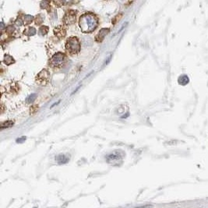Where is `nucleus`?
Segmentation results:
<instances>
[{
    "instance_id": "7",
    "label": "nucleus",
    "mask_w": 208,
    "mask_h": 208,
    "mask_svg": "<svg viewBox=\"0 0 208 208\" xmlns=\"http://www.w3.org/2000/svg\"><path fill=\"white\" fill-rule=\"evenodd\" d=\"M108 33H109V29H101L100 30V32L98 33V34L96 35V41H102L103 39L105 38L107 34H108Z\"/></svg>"
},
{
    "instance_id": "12",
    "label": "nucleus",
    "mask_w": 208,
    "mask_h": 208,
    "mask_svg": "<svg viewBox=\"0 0 208 208\" xmlns=\"http://www.w3.org/2000/svg\"><path fill=\"white\" fill-rule=\"evenodd\" d=\"M13 125V122L12 121H7V122H5L3 123L1 125V128L4 129V128H9V127H11Z\"/></svg>"
},
{
    "instance_id": "10",
    "label": "nucleus",
    "mask_w": 208,
    "mask_h": 208,
    "mask_svg": "<svg viewBox=\"0 0 208 208\" xmlns=\"http://www.w3.org/2000/svg\"><path fill=\"white\" fill-rule=\"evenodd\" d=\"M178 82L180 85L185 86L186 85V84H188L189 82V78L188 76L184 74V75L180 76L178 77Z\"/></svg>"
},
{
    "instance_id": "15",
    "label": "nucleus",
    "mask_w": 208,
    "mask_h": 208,
    "mask_svg": "<svg viewBox=\"0 0 208 208\" xmlns=\"http://www.w3.org/2000/svg\"><path fill=\"white\" fill-rule=\"evenodd\" d=\"M111 58H112V55H110V56H109V57H108V59H107V60L105 61V64H104V65H107V64H108V62H109V61L111 60Z\"/></svg>"
},
{
    "instance_id": "4",
    "label": "nucleus",
    "mask_w": 208,
    "mask_h": 208,
    "mask_svg": "<svg viewBox=\"0 0 208 208\" xmlns=\"http://www.w3.org/2000/svg\"><path fill=\"white\" fill-rule=\"evenodd\" d=\"M76 13L74 10H70L65 13V17L63 18V22L65 25H73L76 22Z\"/></svg>"
},
{
    "instance_id": "5",
    "label": "nucleus",
    "mask_w": 208,
    "mask_h": 208,
    "mask_svg": "<svg viewBox=\"0 0 208 208\" xmlns=\"http://www.w3.org/2000/svg\"><path fill=\"white\" fill-rule=\"evenodd\" d=\"M50 78V73L46 70H43L37 76V82L41 84H45L48 82Z\"/></svg>"
},
{
    "instance_id": "3",
    "label": "nucleus",
    "mask_w": 208,
    "mask_h": 208,
    "mask_svg": "<svg viewBox=\"0 0 208 208\" xmlns=\"http://www.w3.org/2000/svg\"><path fill=\"white\" fill-rule=\"evenodd\" d=\"M65 62V55L62 52H57L51 58L49 65L53 68L61 67Z\"/></svg>"
},
{
    "instance_id": "1",
    "label": "nucleus",
    "mask_w": 208,
    "mask_h": 208,
    "mask_svg": "<svg viewBox=\"0 0 208 208\" xmlns=\"http://www.w3.org/2000/svg\"><path fill=\"white\" fill-rule=\"evenodd\" d=\"M79 25L83 33H90L97 28L98 25V20L93 13H84L80 17Z\"/></svg>"
},
{
    "instance_id": "9",
    "label": "nucleus",
    "mask_w": 208,
    "mask_h": 208,
    "mask_svg": "<svg viewBox=\"0 0 208 208\" xmlns=\"http://www.w3.org/2000/svg\"><path fill=\"white\" fill-rule=\"evenodd\" d=\"M58 163L59 164H65L67 163L70 160V155H65V154H59L56 158Z\"/></svg>"
},
{
    "instance_id": "13",
    "label": "nucleus",
    "mask_w": 208,
    "mask_h": 208,
    "mask_svg": "<svg viewBox=\"0 0 208 208\" xmlns=\"http://www.w3.org/2000/svg\"><path fill=\"white\" fill-rule=\"evenodd\" d=\"M36 98H37V95H36V94H31L28 98H27V102L28 103H30V102H33L35 100Z\"/></svg>"
},
{
    "instance_id": "14",
    "label": "nucleus",
    "mask_w": 208,
    "mask_h": 208,
    "mask_svg": "<svg viewBox=\"0 0 208 208\" xmlns=\"http://www.w3.org/2000/svg\"><path fill=\"white\" fill-rule=\"evenodd\" d=\"M25 141H26V136H22V137L20 138V139H17V142L19 143H21Z\"/></svg>"
},
{
    "instance_id": "8",
    "label": "nucleus",
    "mask_w": 208,
    "mask_h": 208,
    "mask_svg": "<svg viewBox=\"0 0 208 208\" xmlns=\"http://www.w3.org/2000/svg\"><path fill=\"white\" fill-rule=\"evenodd\" d=\"M54 33H55V35L56 37H58L59 38H63L65 35V30L62 26H60V27H58L57 28H55L54 30Z\"/></svg>"
},
{
    "instance_id": "11",
    "label": "nucleus",
    "mask_w": 208,
    "mask_h": 208,
    "mask_svg": "<svg viewBox=\"0 0 208 208\" xmlns=\"http://www.w3.org/2000/svg\"><path fill=\"white\" fill-rule=\"evenodd\" d=\"M4 62H5L6 64L10 65V64L14 63V60H13V59L10 55H6L5 59H4Z\"/></svg>"
},
{
    "instance_id": "16",
    "label": "nucleus",
    "mask_w": 208,
    "mask_h": 208,
    "mask_svg": "<svg viewBox=\"0 0 208 208\" xmlns=\"http://www.w3.org/2000/svg\"><path fill=\"white\" fill-rule=\"evenodd\" d=\"M151 207V206H144V207H136V208H148Z\"/></svg>"
},
{
    "instance_id": "17",
    "label": "nucleus",
    "mask_w": 208,
    "mask_h": 208,
    "mask_svg": "<svg viewBox=\"0 0 208 208\" xmlns=\"http://www.w3.org/2000/svg\"><path fill=\"white\" fill-rule=\"evenodd\" d=\"M34 208H37V207H34Z\"/></svg>"
},
{
    "instance_id": "2",
    "label": "nucleus",
    "mask_w": 208,
    "mask_h": 208,
    "mask_svg": "<svg viewBox=\"0 0 208 208\" xmlns=\"http://www.w3.org/2000/svg\"><path fill=\"white\" fill-rule=\"evenodd\" d=\"M65 49L70 55H76L80 52V43L76 37L69 38L65 42Z\"/></svg>"
},
{
    "instance_id": "6",
    "label": "nucleus",
    "mask_w": 208,
    "mask_h": 208,
    "mask_svg": "<svg viewBox=\"0 0 208 208\" xmlns=\"http://www.w3.org/2000/svg\"><path fill=\"white\" fill-rule=\"evenodd\" d=\"M122 160V156L119 154L118 152H114L111 154L107 157V160L108 163H114V162H118Z\"/></svg>"
}]
</instances>
